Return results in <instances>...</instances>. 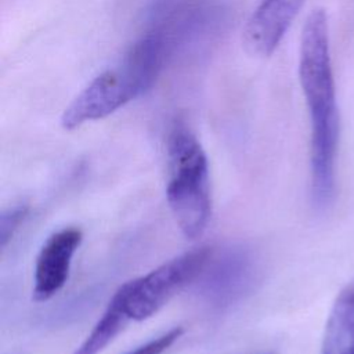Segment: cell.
Returning <instances> with one entry per match:
<instances>
[{
	"label": "cell",
	"instance_id": "cell-13",
	"mask_svg": "<svg viewBox=\"0 0 354 354\" xmlns=\"http://www.w3.org/2000/svg\"><path fill=\"white\" fill-rule=\"evenodd\" d=\"M261 354H272V353H261Z\"/></svg>",
	"mask_w": 354,
	"mask_h": 354
},
{
	"label": "cell",
	"instance_id": "cell-1",
	"mask_svg": "<svg viewBox=\"0 0 354 354\" xmlns=\"http://www.w3.org/2000/svg\"><path fill=\"white\" fill-rule=\"evenodd\" d=\"M299 80L310 116L311 201L318 210H324L335 198L340 119L330 58L329 24L322 8L313 10L303 25Z\"/></svg>",
	"mask_w": 354,
	"mask_h": 354
},
{
	"label": "cell",
	"instance_id": "cell-9",
	"mask_svg": "<svg viewBox=\"0 0 354 354\" xmlns=\"http://www.w3.org/2000/svg\"><path fill=\"white\" fill-rule=\"evenodd\" d=\"M130 317L126 313L123 297L118 289L112 299L109 300L105 311L93 326L91 332L83 340V343L76 347L72 354H98L101 353L130 322Z\"/></svg>",
	"mask_w": 354,
	"mask_h": 354
},
{
	"label": "cell",
	"instance_id": "cell-8",
	"mask_svg": "<svg viewBox=\"0 0 354 354\" xmlns=\"http://www.w3.org/2000/svg\"><path fill=\"white\" fill-rule=\"evenodd\" d=\"M321 354H354V278L340 289L332 304Z\"/></svg>",
	"mask_w": 354,
	"mask_h": 354
},
{
	"label": "cell",
	"instance_id": "cell-12",
	"mask_svg": "<svg viewBox=\"0 0 354 354\" xmlns=\"http://www.w3.org/2000/svg\"><path fill=\"white\" fill-rule=\"evenodd\" d=\"M185 0H152L149 7V17L159 21L171 12L184 7Z\"/></svg>",
	"mask_w": 354,
	"mask_h": 354
},
{
	"label": "cell",
	"instance_id": "cell-2",
	"mask_svg": "<svg viewBox=\"0 0 354 354\" xmlns=\"http://www.w3.org/2000/svg\"><path fill=\"white\" fill-rule=\"evenodd\" d=\"M166 21L142 35L126 54L97 75L64 109L61 124L73 130L87 122L104 119L142 95L158 80L165 66L180 51Z\"/></svg>",
	"mask_w": 354,
	"mask_h": 354
},
{
	"label": "cell",
	"instance_id": "cell-6",
	"mask_svg": "<svg viewBox=\"0 0 354 354\" xmlns=\"http://www.w3.org/2000/svg\"><path fill=\"white\" fill-rule=\"evenodd\" d=\"M83 241V232L76 227H65L53 232L41 245L35 264L32 297L47 301L66 283L72 259Z\"/></svg>",
	"mask_w": 354,
	"mask_h": 354
},
{
	"label": "cell",
	"instance_id": "cell-4",
	"mask_svg": "<svg viewBox=\"0 0 354 354\" xmlns=\"http://www.w3.org/2000/svg\"><path fill=\"white\" fill-rule=\"evenodd\" d=\"M213 253L206 246L191 249L119 286L130 319L144 321L155 315L185 285L198 279Z\"/></svg>",
	"mask_w": 354,
	"mask_h": 354
},
{
	"label": "cell",
	"instance_id": "cell-7",
	"mask_svg": "<svg viewBox=\"0 0 354 354\" xmlns=\"http://www.w3.org/2000/svg\"><path fill=\"white\" fill-rule=\"evenodd\" d=\"M304 0H261L243 29V43L256 55H271L295 21Z\"/></svg>",
	"mask_w": 354,
	"mask_h": 354
},
{
	"label": "cell",
	"instance_id": "cell-10",
	"mask_svg": "<svg viewBox=\"0 0 354 354\" xmlns=\"http://www.w3.org/2000/svg\"><path fill=\"white\" fill-rule=\"evenodd\" d=\"M183 332L184 330L180 326L171 328L167 332L142 343L141 346L136 347L134 350H130L126 354H162L181 337Z\"/></svg>",
	"mask_w": 354,
	"mask_h": 354
},
{
	"label": "cell",
	"instance_id": "cell-3",
	"mask_svg": "<svg viewBox=\"0 0 354 354\" xmlns=\"http://www.w3.org/2000/svg\"><path fill=\"white\" fill-rule=\"evenodd\" d=\"M166 199L183 235L202 236L212 217L209 160L196 136L183 123L171 129L167 140Z\"/></svg>",
	"mask_w": 354,
	"mask_h": 354
},
{
	"label": "cell",
	"instance_id": "cell-11",
	"mask_svg": "<svg viewBox=\"0 0 354 354\" xmlns=\"http://www.w3.org/2000/svg\"><path fill=\"white\" fill-rule=\"evenodd\" d=\"M28 207L25 205H15L1 214L0 223V238H1V248H6L8 241L12 238L15 231L19 228L21 223L26 216Z\"/></svg>",
	"mask_w": 354,
	"mask_h": 354
},
{
	"label": "cell",
	"instance_id": "cell-5",
	"mask_svg": "<svg viewBox=\"0 0 354 354\" xmlns=\"http://www.w3.org/2000/svg\"><path fill=\"white\" fill-rule=\"evenodd\" d=\"M198 278L203 299L212 306L223 307L241 299L252 289L257 278V264L250 250L234 246L221 254L213 253Z\"/></svg>",
	"mask_w": 354,
	"mask_h": 354
}]
</instances>
